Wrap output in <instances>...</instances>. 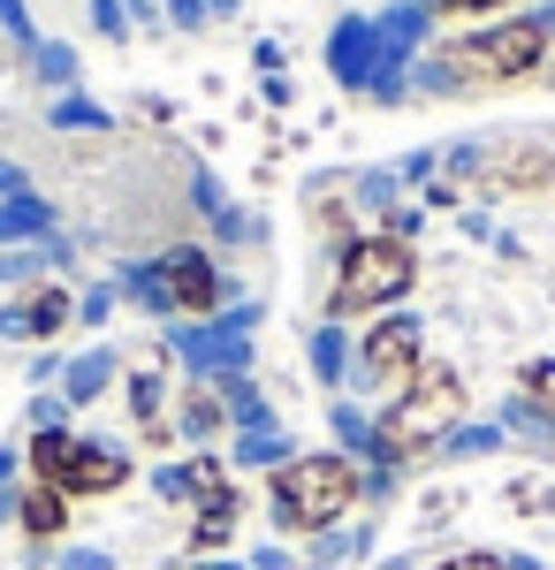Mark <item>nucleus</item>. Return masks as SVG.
I'll return each mask as SVG.
<instances>
[{
  "mask_svg": "<svg viewBox=\"0 0 555 570\" xmlns=\"http://www.w3.org/2000/svg\"><path fill=\"white\" fill-rule=\"evenodd\" d=\"M449 183H465L479 198H548L555 190V145L541 130H503L479 137L449 160Z\"/></svg>",
  "mask_w": 555,
  "mask_h": 570,
  "instance_id": "5",
  "label": "nucleus"
},
{
  "mask_svg": "<svg viewBox=\"0 0 555 570\" xmlns=\"http://www.w3.org/2000/svg\"><path fill=\"white\" fill-rule=\"evenodd\" d=\"M175 419H183V441H214L221 426H228V403H221V389H206V381H183Z\"/></svg>",
  "mask_w": 555,
  "mask_h": 570,
  "instance_id": "11",
  "label": "nucleus"
},
{
  "mask_svg": "<svg viewBox=\"0 0 555 570\" xmlns=\"http://www.w3.org/2000/svg\"><path fill=\"white\" fill-rule=\"evenodd\" d=\"M419 289V244L411 236H358L335 252V282H328V320H381Z\"/></svg>",
  "mask_w": 555,
  "mask_h": 570,
  "instance_id": "2",
  "label": "nucleus"
},
{
  "mask_svg": "<svg viewBox=\"0 0 555 570\" xmlns=\"http://www.w3.org/2000/svg\"><path fill=\"white\" fill-rule=\"evenodd\" d=\"M123 282L153 312H168V320H214L221 297H228L221 259H214V252H198V244H175V252H160L153 266H137V274H123Z\"/></svg>",
  "mask_w": 555,
  "mask_h": 570,
  "instance_id": "6",
  "label": "nucleus"
},
{
  "mask_svg": "<svg viewBox=\"0 0 555 570\" xmlns=\"http://www.w3.org/2000/svg\"><path fill=\"white\" fill-rule=\"evenodd\" d=\"M69 510H77V502H69V494H53V487H39V480L8 502V518L23 525V540H31V548H53V540L69 532Z\"/></svg>",
  "mask_w": 555,
  "mask_h": 570,
  "instance_id": "10",
  "label": "nucleus"
},
{
  "mask_svg": "<svg viewBox=\"0 0 555 570\" xmlns=\"http://www.w3.org/2000/svg\"><path fill=\"white\" fill-rule=\"evenodd\" d=\"M457 426H465V381H457V365H427V373L373 419V434H381L373 464H419V456H434Z\"/></svg>",
  "mask_w": 555,
  "mask_h": 570,
  "instance_id": "4",
  "label": "nucleus"
},
{
  "mask_svg": "<svg viewBox=\"0 0 555 570\" xmlns=\"http://www.w3.org/2000/svg\"><path fill=\"white\" fill-rule=\"evenodd\" d=\"M388 570H419V563H388Z\"/></svg>",
  "mask_w": 555,
  "mask_h": 570,
  "instance_id": "21",
  "label": "nucleus"
},
{
  "mask_svg": "<svg viewBox=\"0 0 555 570\" xmlns=\"http://www.w3.org/2000/svg\"><path fill=\"white\" fill-rule=\"evenodd\" d=\"M129 464L115 441H91L77 434V449H69V464H61V480H53V494H69V502H107V494H123L129 487Z\"/></svg>",
  "mask_w": 555,
  "mask_h": 570,
  "instance_id": "8",
  "label": "nucleus"
},
{
  "mask_svg": "<svg viewBox=\"0 0 555 570\" xmlns=\"http://www.w3.org/2000/svg\"><path fill=\"white\" fill-rule=\"evenodd\" d=\"M434 8H449V16H487V8H503V0H434Z\"/></svg>",
  "mask_w": 555,
  "mask_h": 570,
  "instance_id": "18",
  "label": "nucleus"
},
{
  "mask_svg": "<svg viewBox=\"0 0 555 570\" xmlns=\"http://www.w3.org/2000/svg\"><path fill=\"white\" fill-rule=\"evenodd\" d=\"M427 570H510V556H495V548H457V556H434Z\"/></svg>",
  "mask_w": 555,
  "mask_h": 570,
  "instance_id": "15",
  "label": "nucleus"
},
{
  "mask_svg": "<svg viewBox=\"0 0 555 570\" xmlns=\"http://www.w3.org/2000/svg\"><path fill=\"white\" fill-rule=\"evenodd\" d=\"M69 570H115V563H107L99 548H85V556H69Z\"/></svg>",
  "mask_w": 555,
  "mask_h": 570,
  "instance_id": "19",
  "label": "nucleus"
},
{
  "mask_svg": "<svg viewBox=\"0 0 555 570\" xmlns=\"http://www.w3.org/2000/svg\"><path fill=\"white\" fill-rule=\"evenodd\" d=\"M69 282H31L23 297H8L0 312V335H16V343H53L61 327H69Z\"/></svg>",
  "mask_w": 555,
  "mask_h": 570,
  "instance_id": "9",
  "label": "nucleus"
},
{
  "mask_svg": "<svg viewBox=\"0 0 555 570\" xmlns=\"http://www.w3.org/2000/svg\"><path fill=\"white\" fill-rule=\"evenodd\" d=\"M517 403H533L541 419H555V357H525L517 365Z\"/></svg>",
  "mask_w": 555,
  "mask_h": 570,
  "instance_id": "12",
  "label": "nucleus"
},
{
  "mask_svg": "<svg viewBox=\"0 0 555 570\" xmlns=\"http://www.w3.org/2000/svg\"><path fill=\"white\" fill-rule=\"evenodd\" d=\"M290 570H328V563H290Z\"/></svg>",
  "mask_w": 555,
  "mask_h": 570,
  "instance_id": "20",
  "label": "nucleus"
},
{
  "mask_svg": "<svg viewBox=\"0 0 555 570\" xmlns=\"http://www.w3.org/2000/svg\"><path fill=\"white\" fill-rule=\"evenodd\" d=\"M449 518H457V494H449V487H441V494H427V502H419V525H449Z\"/></svg>",
  "mask_w": 555,
  "mask_h": 570,
  "instance_id": "17",
  "label": "nucleus"
},
{
  "mask_svg": "<svg viewBox=\"0 0 555 570\" xmlns=\"http://www.w3.org/2000/svg\"><path fill=\"white\" fill-rule=\"evenodd\" d=\"M358 373H366V389L403 395L427 373V327L403 320V312H381V320L366 327V343H358Z\"/></svg>",
  "mask_w": 555,
  "mask_h": 570,
  "instance_id": "7",
  "label": "nucleus"
},
{
  "mask_svg": "<svg viewBox=\"0 0 555 570\" xmlns=\"http://www.w3.org/2000/svg\"><path fill=\"white\" fill-rule=\"evenodd\" d=\"M115 373V357H85L77 373H69V403H85V395H99V381Z\"/></svg>",
  "mask_w": 555,
  "mask_h": 570,
  "instance_id": "16",
  "label": "nucleus"
},
{
  "mask_svg": "<svg viewBox=\"0 0 555 570\" xmlns=\"http://www.w3.org/2000/svg\"><path fill=\"white\" fill-rule=\"evenodd\" d=\"M510 510L517 518H548L555 510V480H510Z\"/></svg>",
  "mask_w": 555,
  "mask_h": 570,
  "instance_id": "14",
  "label": "nucleus"
},
{
  "mask_svg": "<svg viewBox=\"0 0 555 570\" xmlns=\"http://www.w3.org/2000/svg\"><path fill=\"white\" fill-rule=\"evenodd\" d=\"M160 403H168V395H160V373H137V381H129V419H137V426H160Z\"/></svg>",
  "mask_w": 555,
  "mask_h": 570,
  "instance_id": "13",
  "label": "nucleus"
},
{
  "mask_svg": "<svg viewBox=\"0 0 555 570\" xmlns=\"http://www.w3.org/2000/svg\"><path fill=\"white\" fill-rule=\"evenodd\" d=\"M358 502H366V472L342 449H312V456H290L266 472V518H274V532H298V540L350 525Z\"/></svg>",
  "mask_w": 555,
  "mask_h": 570,
  "instance_id": "1",
  "label": "nucleus"
},
{
  "mask_svg": "<svg viewBox=\"0 0 555 570\" xmlns=\"http://www.w3.org/2000/svg\"><path fill=\"white\" fill-rule=\"evenodd\" d=\"M548 46L555 31L548 23H533V16H517V23H487V31H471V39H449L434 53L427 77L457 91H487V85H525V77H541L548 69Z\"/></svg>",
  "mask_w": 555,
  "mask_h": 570,
  "instance_id": "3",
  "label": "nucleus"
}]
</instances>
